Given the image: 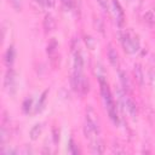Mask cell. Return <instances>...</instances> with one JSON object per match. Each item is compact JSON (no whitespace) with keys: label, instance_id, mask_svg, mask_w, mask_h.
Returning <instances> with one entry per match:
<instances>
[{"label":"cell","instance_id":"14","mask_svg":"<svg viewBox=\"0 0 155 155\" xmlns=\"http://www.w3.org/2000/svg\"><path fill=\"white\" fill-rule=\"evenodd\" d=\"M47 93H48V90H45V91L41 93L39 101H38L36 108H35V113H39V111H41V110L44 109V105H45V102H46V98H47V97H46Z\"/></svg>","mask_w":155,"mask_h":155},{"label":"cell","instance_id":"23","mask_svg":"<svg viewBox=\"0 0 155 155\" xmlns=\"http://www.w3.org/2000/svg\"><path fill=\"white\" fill-rule=\"evenodd\" d=\"M98 2H99V5H101L104 10H108V2H107V0H98Z\"/></svg>","mask_w":155,"mask_h":155},{"label":"cell","instance_id":"7","mask_svg":"<svg viewBox=\"0 0 155 155\" xmlns=\"http://www.w3.org/2000/svg\"><path fill=\"white\" fill-rule=\"evenodd\" d=\"M125 107H126L128 114L132 117H136L137 116V105H136V103L130 97H125Z\"/></svg>","mask_w":155,"mask_h":155},{"label":"cell","instance_id":"4","mask_svg":"<svg viewBox=\"0 0 155 155\" xmlns=\"http://www.w3.org/2000/svg\"><path fill=\"white\" fill-rule=\"evenodd\" d=\"M86 125L96 133L98 134L99 133V125H98V120H97V116L93 111L92 108H88L87 113H86Z\"/></svg>","mask_w":155,"mask_h":155},{"label":"cell","instance_id":"15","mask_svg":"<svg viewBox=\"0 0 155 155\" xmlns=\"http://www.w3.org/2000/svg\"><path fill=\"white\" fill-rule=\"evenodd\" d=\"M57 47H58V44H57L56 39H51L50 42H48V45H47V50H46V51H47V53H48L50 56H52L53 53H56Z\"/></svg>","mask_w":155,"mask_h":155},{"label":"cell","instance_id":"17","mask_svg":"<svg viewBox=\"0 0 155 155\" xmlns=\"http://www.w3.org/2000/svg\"><path fill=\"white\" fill-rule=\"evenodd\" d=\"M31 98H27V99H24V102H23V111L25 113V114H28L29 111H30V109H31Z\"/></svg>","mask_w":155,"mask_h":155},{"label":"cell","instance_id":"8","mask_svg":"<svg viewBox=\"0 0 155 155\" xmlns=\"http://www.w3.org/2000/svg\"><path fill=\"white\" fill-rule=\"evenodd\" d=\"M44 28L46 31H52L56 28V19L52 15H46L45 19H44Z\"/></svg>","mask_w":155,"mask_h":155},{"label":"cell","instance_id":"5","mask_svg":"<svg viewBox=\"0 0 155 155\" xmlns=\"http://www.w3.org/2000/svg\"><path fill=\"white\" fill-rule=\"evenodd\" d=\"M113 6H114V11H115L116 23L119 27H122V24L125 22V15H124V10H122L119 0H113Z\"/></svg>","mask_w":155,"mask_h":155},{"label":"cell","instance_id":"18","mask_svg":"<svg viewBox=\"0 0 155 155\" xmlns=\"http://www.w3.org/2000/svg\"><path fill=\"white\" fill-rule=\"evenodd\" d=\"M144 21H145L148 24H150V25L154 24V15H153L151 11H149V12H147V13L144 15Z\"/></svg>","mask_w":155,"mask_h":155},{"label":"cell","instance_id":"3","mask_svg":"<svg viewBox=\"0 0 155 155\" xmlns=\"http://www.w3.org/2000/svg\"><path fill=\"white\" fill-rule=\"evenodd\" d=\"M4 86L8 91V93L13 94L16 91V73L13 69L8 68L6 74H5V80H4Z\"/></svg>","mask_w":155,"mask_h":155},{"label":"cell","instance_id":"9","mask_svg":"<svg viewBox=\"0 0 155 155\" xmlns=\"http://www.w3.org/2000/svg\"><path fill=\"white\" fill-rule=\"evenodd\" d=\"M15 56H16V53H15V48H13V46H10V47L6 50V52H5V63H6V65H7L8 68L13 64Z\"/></svg>","mask_w":155,"mask_h":155},{"label":"cell","instance_id":"22","mask_svg":"<svg viewBox=\"0 0 155 155\" xmlns=\"http://www.w3.org/2000/svg\"><path fill=\"white\" fill-rule=\"evenodd\" d=\"M62 2H63V5H64L67 8H70L71 5H73V1H71V0H62Z\"/></svg>","mask_w":155,"mask_h":155},{"label":"cell","instance_id":"2","mask_svg":"<svg viewBox=\"0 0 155 155\" xmlns=\"http://www.w3.org/2000/svg\"><path fill=\"white\" fill-rule=\"evenodd\" d=\"M120 40L122 44V47L125 50V52L132 54L136 53L139 50V40L138 36L136 34H133L132 31H124L120 34Z\"/></svg>","mask_w":155,"mask_h":155},{"label":"cell","instance_id":"19","mask_svg":"<svg viewBox=\"0 0 155 155\" xmlns=\"http://www.w3.org/2000/svg\"><path fill=\"white\" fill-rule=\"evenodd\" d=\"M82 93H87L88 92V80L84 76L82 79V82H81V90H80Z\"/></svg>","mask_w":155,"mask_h":155},{"label":"cell","instance_id":"1","mask_svg":"<svg viewBox=\"0 0 155 155\" xmlns=\"http://www.w3.org/2000/svg\"><path fill=\"white\" fill-rule=\"evenodd\" d=\"M98 80H99V86H101V93H102V98H103V102H104V105L108 110V114L111 119V121L117 125L119 124V117H117V111H116V104L111 97V93H110V90L108 87V84H107V80L104 76L99 75L98 76Z\"/></svg>","mask_w":155,"mask_h":155},{"label":"cell","instance_id":"13","mask_svg":"<svg viewBox=\"0 0 155 155\" xmlns=\"http://www.w3.org/2000/svg\"><path fill=\"white\" fill-rule=\"evenodd\" d=\"M41 131H42V126H41V124H36V125H34V126L31 127L30 132H29L30 138H31L33 140H36V139L39 138V136L41 134Z\"/></svg>","mask_w":155,"mask_h":155},{"label":"cell","instance_id":"20","mask_svg":"<svg viewBox=\"0 0 155 155\" xmlns=\"http://www.w3.org/2000/svg\"><path fill=\"white\" fill-rule=\"evenodd\" d=\"M68 151H69L70 154H78V153H79L73 139H70V142H69V149H68Z\"/></svg>","mask_w":155,"mask_h":155},{"label":"cell","instance_id":"10","mask_svg":"<svg viewBox=\"0 0 155 155\" xmlns=\"http://www.w3.org/2000/svg\"><path fill=\"white\" fill-rule=\"evenodd\" d=\"M133 73H134V76H136V80L138 81V84L142 86L144 84V74H143V69L140 67V64L136 63L134 67H133Z\"/></svg>","mask_w":155,"mask_h":155},{"label":"cell","instance_id":"12","mask_svg":"<svg viewBox=\"0 0 155 155\" xmlns=\"http://www.w3.org/2000/svg\"><path fill=\"white\" fill-rule=\"evenodd\" d=\"M119 76H120V81H121V85H122V88L125 90V92L131 91V84H130V80H128L126 73L119 71Z\"/></svg>","mask_w":155,"mask_h":155},{"label":"cell","instance_id":"6","mask_svg":"<svg viewBox=\"0 0 155 155\" xmlns=\"http://www.w3.org/2000/svg\"><path fill=\"white\" fill-rule=\"evenodd\" d=\"M108 59H109L110 64L114 68H117V65H119V56H117L116 50L111 45H109V47H108Z\"/></svg>","mask_w":155,"mask_h":155},{"label":"cell","instance_id":"11","mask_svg":"<svg viewBox=\"0 0 155 155\" xmlns=\"http://www.w3.org/2000/svg\"><path fill=\"white\" fill-rule=\"evenodd\" d=\"M82 67H84V58L80 54V52H76L74 58V71L82 73Z\"/></svg>","mask_w":155,"mask_h":155},{"label":"cell","instance_id":"21","mask_svg":"<svg viewBox=\"0 0 155 155\" xmlns=\"http://www.w3.org/2000/svg\"><path fill=\"white\" fill-rule=\"evenodd\" d=\"M85 41H86V44H87L88 48H91V50H93V48H94V40H93L91 36H86V38H85Z\"/></svg>","mask_w":155,"mask_h":155},{"label":"cell","instance_id":"16","mask_svg":"<svg viewBox=\"0 0 155 155\" xmlns=\"http://www.w3.org/2000/svg\"><path fill=\"white\" fill-rule=\"evenodd\" d=\"M93 151L97 154H102L104 151V144L102 140H96L93 143Z\"/></svg>","mask_w":155,"mask_h":155}]
</instances>
